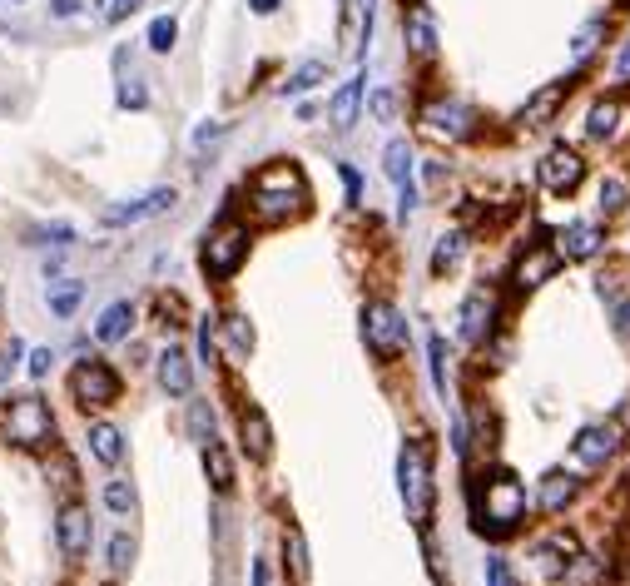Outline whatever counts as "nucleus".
Instances as JSON below:
<instances>
[{"label": "nucleus", "instance_id": "f257e3e1", "mask_svg": "<svg viewBox=\"0 0 630 586\" xmlns=\"http://www.w3.org/2000/svg\"><path fill=\"white\" fill-rule=\"evenodd\" d=\"M526 522V487L516 472L506 467H487L482 477H472V527L492 542L516 537Z\"/></svg>", "mask_w": 630, "mask_h": 586}, {"label": "nucleus", "instance_id": "f03ea898", "mask_svg": "<svg viewBox=\"0 0 630 586\" xmlns=\"http://www.w3.org/2000/svg\"><path fill=\"white\" fill-rule=\"evenodd\" d=\"M308 209V179L293 159H273L249 179V214L253 224H288Z\"/></svg>", "mask_w": 630, "mask_h": 586}, {"label": "nucleus", "instance_id": "7ed1b4c3", "mask_svg": "<svg viewBox=\"0 0 630 586\" xmlns=\"http://www.w3.org/2000/svg\"><path fill=\"white\" fill-rule=\"evenodd\" d=\"M397 492H402L407 522L427 527L432 522V502H437V487H432V442H422V438L402 442V452H397Z\"/></svg>", "mask_w": 630, "mask_h": 586}, {"label": "nucleus", "instance_id": "20e7f679", "mask_svg": "<svg viewBox=\"0 0 630 586\" xmlns=\"http://www.w3.org/2000/svg\"><path fill=\"white\" fill-rule=\"evenodd\" d=\"M0 438L10 447H50L55 442V413L40 393H10V403L0 408Z\"/></svg>", "mask_w": 630, "mask_h": 586}, {"label": "nucleus", "instance_id": "39448f33", "mask_svg": "<svg viewBox=\"0 0 630 586\" xmlns=\"http://www.w3.org/2000/svg\"><path fill=\"white\" fill-rule=\"evenodd\" d=\"M249 224H239V219H219L209 234H204V244H199V269L214 279V284H229L244 264H249Z\"/></svg>", "mask_w": 630, "mask_h": 586}, {"label": "nucleus", "instance_id": "423d86ee", "mask_svg": "<svg viewBox=\"0 0 630 586\" xmlns=\"http://www.w3.org/2000/svg\"><path fill=\"white\" fill-rule=\"evenodd\" d=\"M363 343H368V353H373V358L392 363V358H402V353H407V343H412V323L402 318V308H397V303L373 298V303L363 308Z\"/></svg>", "mask_w": 630, "mask_h": 586}, {"label": "nucleus", "instance_id": "0eeeda50", "mask_svg": "<svg viewBox=\"0 0 630 586\" xmlns=\"http://www.w3.org/2000/svg\"><path fill=\"white\" fill-rule=\"evenodd\" d=\"M626 442H630L626 428H621L616 418H606V423H586V428L571 438V462L586 467V472H601V467H611V462L621 457Z\"/></svg>", "mask_w": 630, "mask_h": 586}, {"label": "nucleus", "instance_id": "6e6552de", "mask_svg": "<svg viewBox=\"0 0 630 586\" xmlns=\"http://www.w3.org/2000/svg\"><path fill=\"white\" fill-rule=\"evenodd\" d=\"M120 373L110 368V363H100V358H85L75 373H70V398L80 403V408H115L120 403Z\"/></svg>", "mask_w": 630, "mask_h": 586}, {"label": "nucleus", "instance_id": "1a4fd4ad", "mask_svg": "<svg viewBox=\"0 0 630 586\" xmlns=\"http://www.w3.org/2000/svg\"><path fill=\"white\" fill-rule=\"evenodd\" d=\"M536 179H541V189H546V194L571 199V194L586 184V159H581V149L551 145L541 159H536Z\"/></svg>", "mask_w": 630, "mask_h": 586}, {"label": "nucleus", "instance_id": "9d476101", "mask_svg": "<svg viewBox=\"0 0 630 586\" xmlns=\"http://www.w3.org/2000/svg\"><path fill=\"white\" fill-rule=\"evenodd\" d=\"M417 120H422V130L427 135H437V140H447V145H467L472 135H477V115H472V105H462V100H427L422 110H417Z\"/></svg>", "mask_w": 630, "mask_h": 586}, {"label": "nucleus", "instance_id": "9b49d317", "mask_svg": "<svg viewBox=\"0 0 630 586\" xmlns=\"http://www.w3.org/2000/svg\"><path fill=\"white\" fill-rule=\"evenodd\" d=\"M561 264H566V259L556 254V244H551V239H536V244H526V249L516 254V264H511V289L516 293L541 289L546 279H556Z\"/></svg>", "mask_w": 630, "mask_h": 586}, {"label": "nucleus", "instance_id": "f8f14e48", "mask_svg": "<svg viewBox=\"0 0 630 586\" xmlns=\"http://www.w3.org/2000/svg\"><path fill=\"white\" fill-rule=\"evenodd\" d=\"M497 318H502V298L497 289H487V284H477V289L467 293V303H462V338L477 348V343H487L492 333H497Z\"/></svg>", "mask_w": 630, "mask_h": 586}, {"label": "nucleus", "instance_id": "ddd939ff", "mask_svg": "<svg viewBox=\"0 0 630 586\" xmlns=\"http://www.w3.org/2000/svg\"><path fill=\"white\" fill-rule=\"evenodd\" d=\"M531 557H536V572L546 582H566L571 567H576V557H581V542L571 532H546L541 542H531Z\"/></svg>", "mask_w": 630, "mask_h": 586}, {"label": "nucleus", "instance_id": "4468645a", "mask_svg": "<svg viewBox=\"0 0 630 586\" xmlns=\"http://www.w3.org/2000/svg\"><path fill=\"white\" fill-rule=\"evenodd\" d=\"M174 204H179V189L159 184V189H149V194H134V199H125V204L105 209V224H110V229H125V224H144V219H159V214H169Z\"/></svg>", "mask_w": 630, "mask_h": 586}, {"label": "nucleus", "instance_id": "2eb2a0df", "mask_svg": "<svg viewBox=\"0 0 630 586\" xmlns=\"http://www.w3.org/2000/svg\"><path fill=\"white\" fill-rule=\"evenodd\" d=\"M551 244H556V254H561L566 264H586V259H601V254H606V229L591 224V219H576V224H566Z\"/></svg>", "mask_w": 630, "mask_h": 586}, {"label": "nucleus", "instance_id": "dca6fc26", "mask_svg": "<svg viewBox=\"0 0 630 586\" xmlns=\"http://www.w3.org/2000/svg\"><path fill=\"white\" fill-rule=\"evenodd\" d=\"M382 169H387V179L397 184V214L407 219L412 209H417V184H412V169H417V154L407 140H392V145L382 149Z\"/></svg>", "mask_w": 630, "mask_h": 586}, {"label": "nucleus", "instance_id": "f3484780", "mask_svg": "<svg viewBox=\"0 0 630 586\" xmlns=\"http://www.w3.org/2000/svg\"><path fill=\"white\" fill-rule=\"evenodd\" d=\"M55 542H60V552H65L70 562H80V557L90 552V542H95V522H90V507H80V502L60 507V517H55Z\"/></svg>", "mask_w": 630, "mask_h": 586}, {"label": "nucleus", "instance_id": "a211bd4d", "mask_svg": "<svg viewBox=\"0 0 630 586\" xmlns=\"http://www.w3.org/2000/svg\"><path fill=\"white\" fill-rule=\"evenodd\" d=\"M576 497H581V477H576V472H566V467L541 472V482H536V507H541L546 517H561Z\"/></svg>", "mask_w": 630, "mask_h": 586}, {"label": "nucleus", "instance_id": "6ab92c4d", "mask_svg": "<svg viewBox=\"0 0 630 586\" xmlns=\"http://www.w3.org/2000/svg\"><path fill=\"white\" fill-rule=\"evenodd\" d=\"M154 378H159V388H164L169 398H189V393H194V363H189V353H184L179 343H169V348L154 358Z\"/></svg>", "mask_w": 630, "mask_h": 586}, {"label": "nucleus", "instance_id": "aec40b11", "mask_svg": "<svg viewBox=\"0 0 630 586\" xmlns=\"http://www.w3.org/2000/svg\"><path fill=\"white\" fill-rule=\"evenodd\" d=\"M402 35H407V50H412L417 60H432V55H437V20H432V10H427L422 0L407 5V15H402Z\"/></svg>", "mask_w": 630, "mask_h": 586}, {"label": "nucleus", "instance_id": "412c9836", "mask_svg": "<svg viewBox=\"0 0 630 586\" xmlns=\"http://www.w3.org/2000/svg\"><path fill=\"white\" fill-rule=\"evenodd\" d=\"M239 442H244L249 462H268L273 457V428H268L263 408H253V403L239 408Z\"/></svg>", "mask_w": 630, "mask_h": 586}, {"label": "nucleus", "instance_id": "4be33fe9", "mask_svg": "<svg viewBox=\"0 0 630 586\" xmlns=\"http://www.w3.org/2000/svg\"><path fill=\"white\" fill-rule=\"evenodd\" d=\"M626 125V100L621 95H601L586 115V140H616Z\"/></svg>", "mask_w": 630, "mask_h": 586}, {"label": "nucleus", "instance_id": "5701e85b", "mask_svg": "<svg viewBox=\"0 0 630 586\" xmlns=\"http://www.w3.org/2000/svg\"><path fill=\"white\" fill-rule=\"evenodd\" d=\"M566 95H571V80H556V85L536 90V95L521 105V115H516V120H521V125H546V120L561 110V100H566Z\"/></svg>", "mask_w": 630, "mask_h": 586}, {"label": "nucleus", "instance_id": "b1692460", "mask_svg": "<svg viewBox=\"0 0 630 586\" xmlns=\"http://www.w3.org/2000/svg\"><path fill=\"white\" fill-rule=\"evenodd\" d=\"M343 45L353 50V55H363V40H368V30H373V0H343Z\"/></svg>", "mask_w": 630, "mask_h": 586}, {"label": "nucleus", "instance_id": "393cba45", "mask_svg": "<svg viewBox=\"0 0 630 586\" xmlns=\"http://www.w3.org/2000/svg\"><path fill=\"white\" fill-rule=\"evenodd\" d=\"M129 333H134V303H129V298H115V303L95 318V338H100V343H125Z\"/></svg>", "mask_w": 630, "mask_h": 586}, {"label": "nucleus", "instance_id": "a878e982", "mask_svg": "<svg viewBox=\"0 0 630 586\" xmlns=\"http://www.w3.org/2000/svg\"><path fill=\"white\" fill-rule=\"evenodd\" d=\"M85 442H90V457L105 462V467H115V462L125 457V433H120L115 423H90Z\"/></svg>", "mask_w": 630, "mask_h": 586}, {"label": "nucleus", "instance_id": "bb28decb", "mask_svg": "<svg viewBox=\"0 0 630 586\" xmlns=\"http://www.w3.org/2000/svg\"><path fill=\"white\" fill-rule=\"evenodd\" d=\"M358 105H363V70L353 80H343V90L333 95V130H353L358 125Z\"/></svg>", "mask_w": 630, "mask_h": 586}, {"label": "nucleus", "instance_id": "cd10ccee", "mask_svg": "<svg viewBox=\"0 0 630 586\" xmlns=\"http://www.w3.org/2000/svg\"><path fill=\"white\" fill-rule=\"evenodd\" d=\"M283 567L293 572V582L308 586L313 577V562H308V542H303V532L293 527V522H283Z\"/></svg>", "mask_w": 630, "mask_h": 586}, {"label": "nucleus", "instance_id": "c85d7f7f", "mask_svg": "<svg viewBox=\"0 0 630 586\" xmlns=\"http://www.w3.org/2000/svg\"><path fill=\"white\" fill-rule=\"evenodd\" d=\"M462 254H467V234H462V229L442 234V239H437V249H432V274H437V279H442V274H452V269L462 264Z\"/></svg>", "mask_w": 630, "mask_h": 586}, {"label": "nucleus", "instance_id": "c756f323", "mask_svg": "<svg viewBox=\"0 0 630 586\" xmlns=\"http://www.w3.org/2000/svg\"><path fill=\"white\" fill-rule=\"evenodd\" d=\"M204 472H209L214 492H229L234 487V462H229V452L219 442H204Z\"/></svg>", "mask_w": 630, "mask_h": 586}, {"label": "nucleus", "instance_id": "7c9ffc66", "mask_svg": "<svg viewBox=\"0 0 630 586\" xmlns=\"http://www.w3.org/2000/svg\"><path fill=\"white\" fill-rule=\"evenodd\" d=\"M328 80V65L323 60H303L288 80H283V95H308V90H318Z\"/></svg>", "mask_w": 630, "mask_h": 586}, {"label": "nucleus", "instance_id": "2f4dec72", "mask_svg": "<svg viewBox=\"0 0 630 586\" xmlns=\"http://www.w3.org/2000/svg\"><path fill=\"white\" fill-rule=\"evenodd\" d=\"M224 338H229V353L234 358H249L253 353V323L244 313H224Z\"/></svg>", "mask_w": 630, "mask_h": 586}, {"label": "nucleus", "instance_id": "473e14b6", "mask_svg": "<svg viewBox=\"0 0 630 586\" xmlns=\"http://www.w3.org/2000/svg\"><path fill=\"white\" fill-rule=\"evenodd\" d=\"M174 40H179V20H174V15H154V20H149V50H154V55H169Z\"/></svg>", "mask_w": 630, "mask_h": 586}, {"label": "nucleus", "instance_id": "72a5a7b5", "mask_svg": "<svg viewBox=\"0 0 630 586\" xmlns=\"http://www.w3.org/2000/svg\"><path fill=\"white\" fill-rule=\"evenodd\" d=\"M596 204H601V214H606V219H616V214H626L630 189L621 184V179H601V199H596Z\"/></svg>", "mask_w": 630, "mask_h": 586}, {"label": "nucleus", "instance_id": "f704fd0d", "mask_svg": "<svg viewBox=\"0 0 630 586\" xmlns=\"http://www.w3.org/2000/svg\"><path fill=\"white\" fill-rule=\"evenodd\" d=\"M427 363H432V383H437V393L447 398V343H442V333H427Z\"/></svg>", "mask_w": 630, "mask_h": 586}, {"label": "nucleus", "instance_id": "c9c22d12", "mask_svg": "<svg viewBox=\"0 0 630 586\" xmlns=\"http://www.w3.org/2000/svg\"><path fill=\"white\" fill-rule=\"evenodd\" d=\"M105 507H110L115 517H129V512H134V487H129L125 477H115V482L105 487Z\"/></svg>", "mask_w": 630, "mask_h": 586}, {"label": "nucleus", "instance_id": "e433bc0d", "mask_svg": "<svg viewBox=\"0 0 630 586\" xmlns=\"http://www.w3.org/2000/svg\"><path fill=\"white\" fill-rule=\"evenodd\" d=\"M601 35H606V20L596 15L591 25H581V30H576V45H571V55H576V60H586V55L601 45Z\"/></svg>", "mask_w": 630, "mask_h": 586}, {"label": "nucleus", "instance_id": "4c0bfd02", "mask_svg": "<svg viewBox=\"0 0 630 586\" xmlns=\"http://www.w3.org/2000/svg\"><path fill=\"white\" fill-rule=\"evenodd\" d=\"M134 552H139V547H134V537L120 532V537L110 542V572H129V567H134Z\"/></svg>", "mask_w": 630, "mask_h": 586}, {"label": "nucleus", "instance_id": "58836bf2", "mask_svg": "<svg viewBox=\"0 0 630 586\" xmlns=\"http://www.w3.org/2000/svg\"><path fill=\"white\" fill-rule=\"evenodd\" d=\"M120 105H125V110H144V105H149V90H144L139 75H125V80H120Z\"/></svg>", "mask_w": 630, "mask_h": 586}, {"label": "nucleus", "instance_id": "ea45409f", "mask_svg": "<svg viewBox=\"0 0 630 586\" xmlns=\"http://www.w3.org/2000/svg\"><path fill=\"white\" fill-rule=\"evenodd\" d=\"M189 433L199 442H214V413L204 403H189Z\"/></svg>", "mask_w": 630, "mask_h": 586}, {"label": "nucleus", "instance_id": "a19ab883", "mask_svg": "<svg viewBox=\"0 0 630 586\" xmlns=\"http://www.w3.org/2000/svg\"><path fill=\"white\" fill-rule=\"evenodd\" d=\"M368 115H373L378 125H387V120L397 115V95H392V90H373V95H368Z\"/></svg>", "mask_w": 630, "mask_h": 586}, {"label": "nucleus", "instance_id": "79ce46f5", "mask_svg": "<svg viewBox=\"0 0 630 586\" xmlns=\"http://www.w3.org/2000/svg\"><path fill=\"white\" fill-rule=\"evenodd\" d=\"M75 303H80V284H60V289H50V308H55L60 318H70Z\"/></svg>", "mask_w": 630, "mask_h": 586}, {"label": "nucleus", "instance_id": "37998d69", "mask_svg": "<svg viewBox=\"0 0 630 586\" xmlns=\"http://www.w3.org/2000/svg\"><path fill=\"white\" fill-rule=\"evenodd\" d=\"M487 586H516V572H511V562H506L502 552L487 557Z\"/></svg>", "mask_w": 630, "mask_h": 586}, {"label": "nucleus", "instance_id": "c03bdc74", "mask_svg": "<svg viewBox=\"0 0 630 586\" xmlns=\"http://www.w3.org/2000/svg\"><path fill=\"white\" fill-rule=\"evenodd\" d=\"M35 234H40L45 244H60V249L75 244V229H70V224H45V229H35Z\"/></svg>", "mask_w": 630, "mask_h": 586}, {"label": "nucleus", "instance_id": "a18cd8bd", "mask_svg": "<svg viewBox=\"0 0 630 586\" xmlns=\"http://www.w3.org/2000/svg\"><path fill=\"white\" fill-rule=\"evenodd\" d=\"M50 363H55V353H50V348H30V378H45V373H50Z\"/></svg>", "mask_w": 630, "mask_h": 586}, {"label": "nucleus", "instance_id": "49530a36", "mask_svg": "<svg viewBox=\"0 0 630 586\" xmlns=\"http://www.w3.org/2000/svg\"><path fill=\"white\" fill-rule=\"evenodd\" d=\"M338 174H343V184H348V199H353V204H363V179H358V169H353V164H343Z\"/></svg>", "mask_w": 630, "mask_h": 586}, {"label": "nucleus", "instance_id": "de8ad7c7", "mask_svg": "<svg viewBox=\"0 0 630 586\" xmlns=\"http://www.w3.org/2000/svg\"><path fill=\"white\" fill-rule=\"evenodd\" d=\"M616 338H621V343H630V293L616 303Z\"/></svg>", "mask_w": 630, "mask_h": 586}, {"label": "nucleus", "instance_id": "09e8293b", "mask_svg": "<svg viewBox=\"0 0 630 586\" xmlns=\"http://www.w3.org/2000/svg\"><path fill=\"white\" fill-rule=\"evenodd\" d=\"M50 15L55 20H70V15H80V0H50Z\"/></svg>", "mask_w": 630, "mask_h": 586}, {"label": "nucleus", "instance_id": "8fccbe9b", "mask_svg": "<svg viewBox=\"0 0 630 586\" xmlns=\"http://www.w3.org/2000/svg\"><path fill=\"white\" fill-rule=\"evenodd\" d=\"M144 0H110V20H125V15H134Z\"/></svg>", "mask_w": 630, "mask_h": 586}, {"label": "nucleus", "instance_id": "3c124183", "mask_svg": "<svg viewBox=\"0 0 630 586\" xmlns=\"http://www.w3.org/2000/svg\"><path fill=\"white\" fill-rule=\"evenodd\" d=\"M616 80H621V85H630V40H626V50L616 55Z\"/></svg>", "mask_w": 630, "mask_h": 586}, {"label": "nucleus", "instance_id": "603ef678", "mask_svg": "<svg viewBox=\"0 0 630 586\" xmlns=\"http://www.w3.org/2000/svg\"><path fill=\"white\" fill-rule=\"evenodd\" d=\"M253 586H268V557H253Z\"/></svg>", "mask_w": 630, "mask_h": 586}, {"label": "nucleus", "instance_id": "864d4df0", "mask_svg": "<svg viewBox=\"0 0 630 586\" xmlns=\"http://www.w3.org/2000/svg\"><path fill=\"white\" fill-rule=\"evenodd\" d=\"M249 10H253V15H273V10H278V0H249Z\"/></svg>", "mask_w": 630, "mask_h": 586}, {"label": "nucleus", "instance_id": "5fc2aeb1", "mask_svg": "<svg viewBox=\"0 0 630 586\" xmlns=\"http://www.w3.org/2000/svg\"><path fill=\"white\" fill-rule=\"evenodd\" d=\"M10 5H20V0H10Z\"/></svg>", "mask_w": 630, "mask_h": 586}]
</instances>
